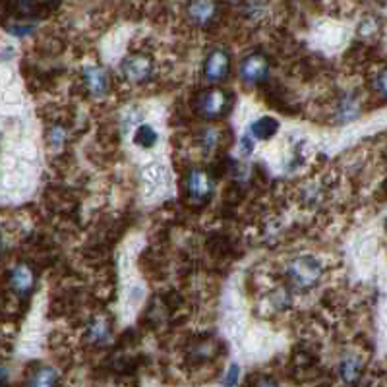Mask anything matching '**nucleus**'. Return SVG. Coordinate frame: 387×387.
I'll return each instance as SVG.
<instances>
[{"label":"nucleus","instance_id":"20e7f679","mask_svg":"<svg viewBox=\"0 0 387 387\" xmlns=\"http://www.w3.org/2000/svg\"><path fill=\"white\" fill-rule=\"evenodd\" d=\"M231 66H233L231 54L223 49H213L203 60V76L211 84H223L231 74Z\"/></svg>","mask_w":387,"mask_h":387},{"label":"nucleus","instance_id":"f257e3e1","mask_svg":"<svg viewBox=\"0 0 387 387\" xmlns=\"http://www.w3.org/2000/svg\"><path fill=\"white\" fill-rule=\"evenodd\" d=\"M194 109L203 120H223L233 109V93L219 85L202 89L194 101Z\"/></svg>","mask_w":387,"mask_h":387},{"label":"nucleus","instance_id":"0eeeda50","mask_svg":"<svg viewBox=\"0 0 387 387\" xmlns=\"http://www.w3.org/2000/svg\"><path fill=\"white\" fill-rule=\"evenodd\" d=\"M35 283H37V275L29 263H17L10 270L8 285L14 295L29 296L34 293Z\"/></svg>","mask_w":387,"mask_h":387},{"label":"nucleus","instance_id":"7ed1b4c3","mask_svg":"<svg viewBox=\"0 0 387 387\" xmlns=\"http://www.w3.org/2000/svg\"><path fill=\"white\" fill-rule=\"evenodd\" d=\"M270 76V59L263 52H252L242 59L238 66V78L246 85L263 84Z\"/></svg>","mask_w":387,"mask_h":387},{"label":"nucleus","instance_id":"9d476101","mask_svg":"<svg viewBox=\"0 0 387 387\" xmlns=\"http://www.w3.org/2000/svg\"><path fill=\"white\" fill-rule=\"evenodd\" d=\"M279 122L271 117H261L258 120H254L250 124V132L256 140H270L277 134Z\"/></svg>","mask_w":387,"mask_h":387},{"label":"nucleus","instance_id":"f8f14e48","mask_svg":"<svg viewBox=\"0 0 387 387\" xmlns=\"http://www.w3.org/2000/svg\"><path fill=\"white\" fill-rule=\"evenodd\" d=\"M341 378L346 384H356L362 376V362L360 358H356V356H349L345 360L341 362Z\"/></svg>","mask_w":387,"mask_h":387},{"label":"nucleus","instance_id":"2eb2a0df","mask_svg":"<svg viewBox=\"0 0 387 387\" xmlns=\"http://www.w3.org/2000/svg\"><path fill=\"white\" fill-rule=\"evenodd\" d=\"M376 89H378L384 97H387V68H384L376 78Z\"/></svg>","mask_w":387,"mask_h":387},{"label":"nucleus","instance_id":"dca6fc26","mask_svg":"<svg viewBox=\"0 0 387 387\" xmlns=\"http://www.w3.org/2000/svg\"><path fill=\"white\" fill-rule=\"evenodd\" d=\"M62 140H64V130L60 126H54L51 132V142L52 145H57L59 147V143H62Z\"/></svg>","mask_w":387,"mask_h":387},{"label":"nucleus","instance_id":"ddd939ff","mask_svg":"<svg viewBox=\"0 0 387 387\" xmlns=\"http://www.w3.org/2000/svg\"><path fill=\"white\" fill-rule=\"evenodd\" d=\"M157 140H159V134L149 124H142V126H138V130H136L134 142L136 145H140L143 149H152L153 145L157 143Z\"/></svg>","mask_w":387,"mask_h":387},{"label":"nucleus","instance_id":"423d86ee","mask_svg":"<svg viewBox=\"0 0 387 387\" xmlns=\"http://www.w3.org/2000/svg\"><path fill=\"white\" fill-rule=\"evenodd\" d=\"M184 186L186 194L192 202H205V200H210L211 192H213V178L205 170L192 168L186 175Z\"/></svg>","mask_w":387,"mask_h":387},{"label":"nucleus","instance_id":"f03ea898","mask_svg":"<svg viewBox=\"0 0 387 387\" xmlns=\"http://www.w3.org/2000/svg\"><path fill=\"white\" fill-rule=\"evenodd\" d=\"M286 275L291 285L298 289V291H310L320 283L321 275H323V268L316 258L312 256H300L289 263L286 268Z\"/></svg>","mask_w":387,"mask_h":387},{"label":"nucleus","instance_id":"9b49d317","mask_svg":"<svg viewBox=\"0 0 387 387\" xmlns=\"http://www.w3.org/2000/svg\"><path fill=\"white\" fill-rule=\"evenodd\" d=\"M57 381H59V374H57V370H52L51 366H37V368L27 376V384H29V386L49 387L57 386Z\"/></svg>","mask_w":387,"mask_h":387},{"label":"nucleus","instance_id":"6e6552de","mask_svg":"<svg viewBox=\"0 0 387 387\" xmlns=\"http://www.w3.org/2000/svg\"><path fill=\"white\" fill-rule=\"evenodd\" d=\"M186 12L190 22L198 27L210 26L217 16V0H190Z\"/></svg>","mask_w":387,"mask_h":387},{"label":"nucleus","instance_id":"4468645a","mask_svg":"<svg viewBox=\"0 0 387 387\" xmlns=\"http://www.w3.org/2000/svg\"><path fill=\"white\" fill-rule=\"evenodd\" d=\"M89 339H92L93 343H101L105 339H109V326H107V321L105 320H95L92 328H89Z\"/></svg>","mask_w":387,"mask_h":387},{"label":"nucleus","instance_id":"39448f33","mask_svg":"<svg viewBox=\"0 0 387 387\" xmlns=\"http://www.w3.org/2000/svg\"><path fill=\"white\" fill-rule=\"evenodd\" d=\"M120 72H122V76L126 78L128 82L143 84V82H147L152 78L153 60L147 54H143V52L130 54V57H126L120 62Z\"/></svg>","mask_w":387,"mask_h":387},{"label":"nucleus","instance_id":"1a4fd4ad","mask_svg":"<svg viewBox=\"0 0 387 387\" xmlns=\"http://www.w3.org/2000/svg\"><path fill=\"white\" fill-rule=\"evenodd\" d=\"M84 84L87 92L93 97H105L110 89L109 72L101 66H85L84 68Z\"/></svg>","mask_w":387,"mask_h":387}]
</instances>
